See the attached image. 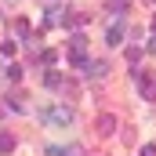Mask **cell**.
I'll use <instances>...</instances> for the list:
<instances>
[{"instance_id": "cell-15", "label": "cell", "mask_w": 156, "mask_h": 156, "mask_svg": "<svg viewBox=\"0 0 156 156\" xmlns=\"http://www.w3.org/2000/svg\"><path fill=\"white\" fill-rule=\"evenodd\" d=\"M145 51H149V55H156V37H149V44H145Z\"/></svg>"}, {"instance_id": "cell-2", "label": "cell", "mask_w": 156, "mask_h": 156, "mask_svg": "<svg viewBox=\"0 0 156 156\" xmlns=\"http://www.w3.org/2000/svg\"><path fill=\"white\" fill-rule=\"evenodd\" d=\"M83 51H87V37H83V33H73V37H69V58H73V66H80V69L87 66V62H83Z\"/></svg>"}, {"instance_id": "cell-8", "label": "cell", "mask_w": 156, "mask_h": 156, "mask_svg": "<svg viewBox=\"0 0 156 156\" xmlns=\"http://www.w3.org/2000/svg\"><path fill=\"white\" fill-rule=\"evenodd\" d=\"M40 62H44V66L51 69V66L58 62V51H51V47H44V51H40Z\"/></svg>"}, {"instance_id": "cell-12", "label": "cell", "mask_w": 156, "mask_h": 156, "mask_svg": "<svg viewBox=\"0 0 156 156\" xmlns=\"http://www.w3.org/2000/svg\"><path fill=\"white\" fill-rule=\"evenodd\" d=\"M7 80H22V66H7Z\"/></svg>"}, {"instance_id": "cell-7", "label": "cell", "mask_w": 156, "mask_h": 156, "mask_svg": "<svg viewBox=\"0 0 156 156\" xmlns=\"http://www.w3.org/2000/svg\"><path fill=\"white\" fill-rule=\"evenodd\" d=\"M44 83H47L51 91H58V87H62V73H55V69H47V76H44Z\"/></svg>"}, {"instance_id": "cell-5", "label": "cell", "mask_w": 156, "mask_h": 156, "mask_svg": "<svg viewBox=\"0 0 156 156\" xmlns=\"http://www.w3.org/2000/svg\"><path fill=\"white\" fill-rule=\"evenodd\" d=\"M120 40H123V26H109V33H105V44H109V47H120Z\"/></svg>"}, {"instance_id": "cell-3", "label": "cell", "mask_w": 156, "mask_h": 156, "mask_svg": "<svg viewBox=\"0 0 156 156\" xmlns=\"http://www.w3.org/2000/svg\"><path fill=\"white\" fill-rule=\"evenodd\" d=\"M134 80H138V87H142V98H145V102H156V83H153V80L142 76L138 69H134Z\"/></svg>"}, {"instance_id": "cell-1", "label": "cell", "mask_w": 156, "mask_h": 156, "mask_svg": "<svg viewBox=\"0 0 156 156\" xmlns=\"http://www.w3.org/2000/svg\"><path fill=\"white\" fill-rule=\"evenodd\" d=\"M37 116H40V120H47V123L66 127V123H73V109H69V105H40Z\"/></svg>"}, {"instance_id": "cell-14", "label": "cell", "mask_w": 156, "mask_h": 156, "mask_svg": "<svg viewBox=\"0 0 156 156\" xmlns=\"http://www.w3.org/2000/svg\"><path fill=\"white\" fill-rule=\"evenodd\" d=\"M127 7V0H109V11H123Z\"/></svg>"}, {"instance_id": "cell-16", "label": "cell", "mask_w": 156, "mask_h": 156, "mask_svg": "<svg viewBox=\"0 0 156 156\" xmlns=\"http://www.w3.org/2000/svg\"><path fill=\"white\" fill-rule=\"evenodd\" d=\"M142 156H156V149H153V145H145V149H142Z\"/></svg>"}, {"instance_id": "cell-9", "label": "cell", "mask_w": 156, "mask_h": 156, "mask_svg": "<svg viewBox=\"0 0 156 156\" xmlns=\"http://www.w3.org/2000/svg\"><path fill=\"white\" fill-rule=\"evenodd\" d=\"M66 26H69V29H80V26H87V15H69V18H66Z\"/></svg>"}, {"instance_id": "cell-4", "label": "cell", "mask_w": 156, "mask_h": 156, "mask_svg": "<svg viewBox=\"0 0 156 156\" xmlns=\"http://www.w3.org/2000/svg\"><path fill=\"white\" fill-rule=\"evenodd\" d=\"M83 69H87V76H91V80H102L105 73H109V66H105V62H87Z\"/></svg>"}, {"instance_id": "cell-6", "label": "cell", "mask_w": 156, "mask_h": 156, "mask_svg": "<svg viewBox=\"0 0 156 156\" xmlns=\"http://www.w3.org/2000/svg\"><path fill=\"white\" fill-rule=\"evenodd\" d=\"M98 131H102V134H113V131H116V116H109V113L98 116Z\"/></svg>"}, {"instance_id": "cell-10", "label": "cell", "mask_w": 156, "mask_h": 156, "mask_svg": "<svg viewBox=\"0 0 156 156\" xmlns=\"http://www.w3.org/2000/svg\"><path fill=\"white\" fill-rule=\"evenodd\" d=\"M11 149H15V138L7 131H0V153H11Z\"/></svg>"}, {"instance_id": "cell-17", "label": "cell", "mask_w": 156, "mask_h": 156, "mask_svg": "<svg viewBox=\"0 0 156 156\" xmlns=\"http://www.w3.org/2000/svg\"><path fill=\"white\" fill-rule=\"evenodd\" d=\"M153 37H156V18H153Z\"/></svg>"}, {"instance_id": "cell-11", "label": "cell", "mask_w": 156, "mask_h": 156, "mask_svg": "<svg viewBox=\"0 0 156 156\" xmlns=\"http://www.w3.org/2000/svg\"><path fill=\"white\" fill-rule=\"evenodd\" d=\"M0 51H4V58H11V55L18 51V44H15V40H4V44H0Z\"/></svg>"}, {"instance_id": "cell-13", "label": "cell", "mask_w": 156, "mask_h": 156, "mask_svg": "<svg viewBox=\"0 0 156 156\" xmlns=\"http://www.w3.org/2000/svg\"><path fill=\"white\" fill-rule=\"evenodd\" d=\"M15 29H18V37H29V22H26V18H18V26H15Z\"/></svg>"}]
</instances>
